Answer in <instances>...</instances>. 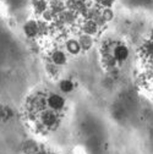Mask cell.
Instances as JSON below:
<instances>
[{"label":"cell","mask_w":153,"mask_h":154,"mask_svg":"<svg viewBox=\"0 0 153 154\" xmlns=\"http://www.w3.org/2000/svg\"><path fill=\"white\" fill-rule=\"evenodd\" d=\"M49 61L59 67H63L67 63V53L61 48H54L49 53Z\"/></svg>","instance_id":"7a4b0ae2"},{"label":"cell","mask_w":153,"mask_h":154,"mask_svg":"<svg viewBox=\"0 0 153 154\" xmlns=\"http://www.w3.org/2000/svg\"><path fill=\"white\" fill-rule=\"evenodd\" d=\"M49 8L56 14L59 15L61 14L63 11H65L67 8H66V2L65 0H50L49 2Z\"/></svg>","instance_id":"30bf717a"},{"label":"cell","mask_w":153,"mask_h":154,"mask_svg":"<svg viewBox=\"0 0 153 154\" xmlns=\"http://www.w3.org/2000/svg\"><path fill=\"white\" fill-rule=\"evenodd\" d=\"M39 149H41V146H38L34 142H27L22 147V150H23L25 154H36Z\"/></svg>","instance_id":"7c38bea8"},{"label":"cell","mask_w":153,"mask_h":154,"mask_svg":"<svg viewBox=\"0 0 153 154\" xmlns=\"http://www.w3.org/2000/svg\"><path fill=\"white\" fill-rule=\"evenodd\" d=\"M33 12L34 15L41 18L42 15L49 9V0H33Z\"/></svg>","instance_id":"52a82bcc"},{"label":"cell","mask_w":153,"mask_h":154,"mask_svg":"<svg viewBox=\"0 0 153 154\" xmlns=\"http://www.w3.org/2000/svg\"><path fill=\"white\" fill-rule=\"evenodd\" d=\"M115 0H97V5L102 9H111Z\"/></svg>","instance_id":"9a60e30c"},{"label":"cell","mask_w":153,"mask_h":154,"mask_svg":"<svg viewBox=\"0 0 153 154\" xmlns=\"http://www.w3.org/2000/svg\"><path fill=\"white\" fill-rule=\"evenodd\" d=\"M2 115L5 118V119H8V118H10V116H12V112H11V110L9 109V108H4L3 109V111H2Z\"/></svg>","instance_id":"2e32d148"},{"label":"cell","mask_w":153,"mask_h":154,"mask_svg":"<svg viewBox=\"0 0 153 154\" xmlns=\"http://www.w3.org/2000/svg\"><path fill=\"white\" fill-rule=\"evenodd\" d=\"M79 42L81 44L82 51H87L93 47V37L88 35V34H85V33H81L80 37H79Z\"/></svg>","instance_id":"9c48e42d"},{"label":"cell","mask_w":153,"mask_h":154,"mask_svg":"<svg viewBox=\"0 0 153 154\" xmlns=\"http://www.w3.org/2000/svg\"><path fill=\"white\" fill-rule=\"evenodd\" d=\"M59 88H60V91L63 93H70V92L73 91L75 87H73V82L71 80L65 79V80H61L59 82Z\"/></svg>","instance_id":"8fae6325"},{"label":"cell","mask_w":153,"mask_h":154,"mask_svg":"<svg viewBox=\"0 0 153 154\" xmlns=\"http://www.w3.org/2000/svg\"><path fill=\"white\" fill-rule=\"evenodd\" d=\"M64 49L71 56H77L82 51V48H81L79 39H75V38H67V39L64 42Z\"/></svg>","instance_id":"5b68a950"},{"label":"cell","mask_w":153,"mask_h":154,"mask_svg":"<svg viewBox=\"0 0 153 154\" xmlns=\"http://www.w3.org/2000/svg\"><path fill=\"white\" fill-rule=\"evenodd\" d=\"M23 33L27 38H37L39 37V21L31 18L23 25Z\"/></svg>","instance_id":"3957f363"},{"label":"cell","mask_w":153,"mask_h":154,"mask_svg":"<svg viewBox=\"0 0 153 154\" xmlns=\"http://www.w3.org/2000/svg\"><path fill=\"white\" fill-rule=\"evenodd\" d=\"M149 38H152V39H153V29H152V34H151V37Z\"/></svg>","instance_id":"e0dca14e"},{"label":"cell","mask_w":153,"mask_h":154,"mask_svg":"<svg viewBox=\"0 0 153 154\" xmlns=\"http://www.w3.org/2000/svg\"><path fill=\"white\" fill-rule=\"evenodd\" d=\"M101 14H102L103 20H104L107 23H108L109 21H111L113 18H114V11H113L111 9H102Z\"/></svg>","instance_id":"5bb4252c"},{"label":"cell","mask_w":153,"mask_h":154,"mask_svg":"<svg viewBox=\"0 0 153 154\" xmlns=\"http://www.w3.org/2000/svg\"><path fill=\"white\" fill-rule=\"evenodd\" d=\"M140 51L142 54L143 57L149 60H153V39L152 38H148L147 41H145L140 48Z\"/></svg>","instance_id":"ba28073f"},{"label":"cell","mask_w":153,"mask_h":154,"mask_svg":"<svg viewBox=\"0 0 153 154\" xmlns=\"http://www.w3.org/2000/svg\"><path fill=\"white\" fill-rule=\"evenodd\" d=\"M47 71H48V73H49V75L53 77V79H56V77L59 76V72H60L59 66H56V65L52 64L50 61L47 64Z\"/></svg>","instance_id":"4fadbf2b"},{"label":"cell","mask_w":153,"mask_h":154,"mask_svg":"<svg viewBox=\"0 0 153 154\" xmlns=\"http://www.w3.org/2000/svg\"><path fill=\"white\" fill-rule=\"evenodd\" d=\"M80 29L82 33L85 34H88V35H92V37H95L98 34L101 27L95 23L93 20H82V23H80Z\"/></svg>","instance_id":"8992f818"},{"label":"cell","mask_w":153,"mask_h":154,"mask_svg":"<svg viewBox=\"0 0 153 154\" xmlns=\"http://www.w3.org/2000/svg\"><path fill=\"white\" fill-rule=\"evenodd\" d=\"M111 55L114 56V59H115L119 64H121L129 57V48L121 43H118L115 45H113Z\"/></svg>","instance_id":"277c9868"},{"label":"cell","mask_w":153,"mask_h":154,"mask_svg":"<svg viewBox=\"0 0 153 154\" xmlns=\"http://www.w3.org/2000/svg\"><path fill=\"white\" fill-rule=\"evenodd\" d=\"M66 105L65 98L61 97L60 94L58 93H50L47 95V106L48 109L56 111V112H60Z\"/></svg>","instance_id":"6da1fadb"}]
</instances>
